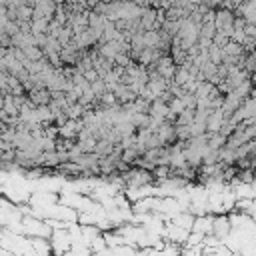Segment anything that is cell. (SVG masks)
<instances>
[{
	"instance_id": "6da1fadb",
	"label": "cell",
	"mask_w": 256,
	"mask_h": 256,
	"mask_svg": "<svg viewBox=\"0 0 256 256\" xmlns=\"http://www.w3.org/2000/svg\"><path fill=\"white\" fill-rule=\"evenodd\" d=\"M4 100H6V94L0 90V110H4Z\"/></svg>"
}]
</instances>
